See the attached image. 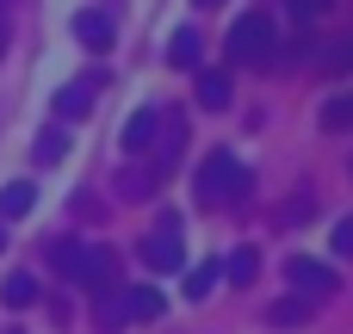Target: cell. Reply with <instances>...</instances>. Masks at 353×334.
Listing matches in <instances>:
<instances>
[{
  "mask_svg": "<svg viewBox=\"0 0 353 334\" xmlns=\"http://www.w3.org/2000/svg\"><path fill=\"white\" fill-rule=\"evenodd\" d=\"M50 267L68 279V285H87V291H118V254L112 248H99V242H81V236H68V242H56L50 248Z\"/></svg>",
  "mask_w": 353,
  "mask_h": 334,
  "instance_id": "cell-1",
  "label": "cell"
},
{
  "mask_svg": "<svg viewBox=\"0 0 353 334\" xmlns=\"http://www.w3.org/2000/svg\"><path fill=\"white\" fill-rule=\"evenodd\" d=\"M248 186H254V174L230 155V149H217V155H205L199 161V205H242L248 198Z\"/></svg>",
  "mask_w": 353,
  "mask_h": 334,
  "instance_id": "cell-2",
  "label": "cell"
},
{
  "mask_svg": "<svg viewBox=\"0 0 353 334\" xmlns=\"http://www.w3.org/2000/svg\"><path fill=\"white\" fill-rule=\"evenodd\" d=\"M273 56H279V25L267 19V6H261V12H242V19L230 25V62L267 68Z\"/></svg>",
  "mask_w": 353,
  "mask_h": 334,
  "instance_id": "cell-3",
  "label": "cell"
},
{
  "mask_svg": "<svg viewBox=\"0 0 353 334\" xmlns=\"http://www.w3.org/2000/svg\"><path fill=\"white\" fill-rule=\"evenodd\" d=\"M285 279H292V291H298L304 304H323V298L341 291L335 267H329V260H310V254H292V260H285Z\"/></svg>",
  "mask_w": 353,
  "mask_h": 334,
  "instance_id": "cell-4",
  "label": "cell"
},
{
  "mask_svg": "<svg viewBox=\"0 0 353 334\" xmlns=\"http://www.w3.org/2000/svg\"><path fill=\"white\" fill-rule=\"evenodd\" d=\"M143 260H149L155 273H180V267H186V248H180V211H168V217L143 236Z\"/></svg>",
  "mask_w": 353,
  "mask_h": 334,
  "instance_id": "cell-5",
  "label": "cell"
},
{
  "mask_svg": "<svg viewBox=\"0 0 353 334\" xmlns=\"http://www.w3.org/2000/svg\"><path fill=\"white\" fill-rule=\"evenodd\" d=\"M149 149H155V161H149V174H155V180H161V174H168V167H174V161H180V149H186V112H168V118H161V130H155V143H149Z\"/></svg>",
  "mask_w": 353,
  "mask_h": 334,
  "instance_id": "cell-6",
  "label": "cell"
},
{
  "mask_svg": "<svg viewBox=\"0 0 353 334\" xmlns=\"http://www.w3.org/2000/svg\"><path fill=\"white\" fill-rule=\"evenodd\" d=\"M99 87H105V74H99V68H93V74H74V81L56 93V118H87V112H93V93H99Z\"/></svg>",
  "mask_w": 353,
  "mask_h": 334,
  "instance_id": "cell-7",
  "label": "cell"
},
{
  "mask_svg": "<svg viewBox=\"0 0 353 334\" xmlns=\"http://www.w3.org/2000/svg\"><path fill=\"white\" fill-rule=\"evenodd\" d=\"M74 37L99 56V50H112L118 43V25H112V12H99V6H87V12H74Z\"/></svg>",
  "mask_w": 353,
  "mask_h": 334,
  "instance_id": "cell-8",
  "label": "cell"
},
{
  "mask_svg": "<svg viewBox=\"0 0 353 334\" xmlns=\"http://www.w3.org/2000/svg\"><path fill=\"white\" fill-rule=\"evenodd\" d=\"M199 62H205V37H199L192 25H180V31H174V43H168V68L199 74Z\"/></svg>",
  "mask_w": 353,
  "mask_h": 334,
  "instance_id": "cell-9",
  "label": "cell"
},
{
  "mask_svg": "<svg viewBox=\"0 0 353 334\" xmlns=\"http://www.w3.org/2000/svg\"><path fill=\"white\" fill-rule=\"evenodd\" d=\"M236 87H230V68H199V105L205 112H230Z\"/></svg>",
  "mask_w": 353,
  "mask_h": 334,
  "instance_id": "cell-10",
  "label": "cell"
},
{
  "mask_svg": "<svg viewBox=\"0 0 353 334\" xmlns=\"http://www.w3.org/2000/svg\"><path fill=\"white\" fill-rule=\"evenodd\" d=\"M155 130H161V112H155V105H143V112H137V118L124 124V136H118V143H124L130 155H143V149L155 143Z\"/></svg>",
  "mask_w": 353,
  "mask_h": 334,
  "instance_id": "cell-11",
  "label": "cell"
},
{
  "mask_svg": "<svg viewBox=\"0 0 353 334\" xmlns=\"http://www.w3.org/2000/svg\"><path fill=\"white\" fill-rule=\"evenodd\" d=\"M37 298H43V291H37L31 273H6V285H0V304H6V310H31Z\"/></svg>",
  "mask_w": 353,
  "mask_h": 334,
  "instance_id": "cell-12",
  "label": "cell"
},
{
  "mask_svg": "<svg viewBox=\"0 0 353 334\" xmlns=\"http://www.w3.org/2000/svg\"><path fill=\"white\" fill-rule=\"evenodd\" d=\"M217 285H223V267H217V260H199V267L186 273V298H192V304H205Z\"/></svg>",
  "mask_w": 353,
  "mask_h": 334,
  "instance_id": "cell-13",
  "label": "cell"
},
{
  "mask_svg": "<svg viewBox=\"0 0 353 334\" xmlns=\"http://www.w3.org/2000/svg\"><path fill=\"white\" fill-rule=\"evenodd\" d=\"M347 68H353V37H335L316 50V74H347Z\"/></svg>",
  "mask_w": 353,
  "mask_h": 334,
  "instance_id": "cell-14",
  "label": "cell"
},
{
  "mask_svg": "<svg viewBox=\"0 0 353 334\" xmlns=\"http://www.w3.org/2000/svg\"><path fill=\"white\" fill-rule=\"evenodd\" d=\"M31 205H37V186L31 180H12L0 192V217H31Z\"/></svg>",
  "mask_w": 353,
  "mask_h": 334,
  "instance_id": "cell-15",
  "label": "cell"
},
{
  "mask_svg": "<svg viewBox=\"0 0 353 334\" xmlns=\"http://www.w3.org/2000/svg\"><path fill=\"white\" fill-rule=\"evenodd\" d=\"M304 217H316V192H310V186H304V192H292V198L279 205V223H285V229H292V223H304Z\"/></svg>",
  "mask_w": 353,
  "mask_h": 334,
  "instance_id": "cell-16",
  "label": "cell"
},
{
  "mask_svg": "<svg viewBox=\"0 0 353 334\" xmlns=\"http://www.w3.org/2000/svg\"><path fill=\"white\" fill-rule=\"evenodd\" d=\"M254 273H261V254L254 248H236L230 267H223V279H236V285H254Z\"/></svg>",
  "mask_w": 353,
  "mask_h": 334,
  "instance_id": "cell-17",
  "label": "cell"
},
{
  "mask_svg": "<svg viewBox=\"0 0 353 334\" xmlns=\"http://www.w3.org/2000/svg\"><path fill=\"white\" fill-rule=\"evenodd\" d=\"M323 124H329V130H353V93L323 99Z\"/></svg>",
  "mask_w": 353,
  "mask_h": 334,
  "instance_id": "cell-18",
  "label": "cell"
},
{
  "mask_svg": "<svg viewBox=\"0 0 353 334\" xmlns=\"http://www.w3.org/2000/svg\"><path fill=\"white\" fill-rule=\"evenodd\" d=\"M62 155H68V130H43L37 136V167H56Z\"/></svg>",
  "mask_w": 353,
  "mask_h": 334,
  "instance_id": "cell-19",
  "label": "cell"
},
{
  "mask_svg": "<svg viewBox=\"0 0 353 334\" xmlns=\"http://www.w3.org/2000/svg\"><path fill=\"white\" fill-rule=\"evenodd\" d=\"M118 192H124V198H149V192H155V174H149V167H130V174H118Z\"/></svg>",
  "mask_w": 353,
  "mask_h": 334,
  "instance_id": "cell-20",
  "label": "cell"
},
{
  "mask_svg": "<svg viewBox=\"0 0 353 334\" xmlns=\"http://www.w3.org/2000/svg\"><path fill=\"white\" fill-rule=\"evenodd\" d=\"M267 316H273V322H304V316H310V304H304V298H279Z\"/></svg>",
  "mask_w": 353,
  "mask_h": 334,
  "instance_id": "cell-21",
  "label": "cell"
},
{
  "mask_svg": "<svg viewBox=\"0 0 353 334\" xmlns=\"http://www.w3.org/2000/svg\"><path fill=\"white\" fill-rule=\"evenodd\" d=\"M329 6H335V0H292V19H298V25H316Z\"/></svg>",
  "mask_w": 353,
  "mask_h": 334,
  "instance_id": "cell-22",
  "label": "cell"
},
{
  "mask_svg": "<svg viewBox=\"0 0 353 334\" xmlns=\"http://www.w3.org/2000/svg\"><path fill=\"white\" fill-rule=\"evenodd\" d=\"M335 254H347V260H353V217L335 223Z\"/></svg>",
  "mask_w": 353,
  "mask_h": 334,
  "instance_id": "cell-23",
  "label": "cell"
},
{
  "mask_svg": "<svg viewBox=\"0 0 353 334\" xmlns=\"http://www.w3.org/2000/svg\"><path fill=\"white\" fill-rule=\"evenodd\" d=\"M0 50H6V0H0Z\"/></svg>",
  "mask_w": 353,
  "mask_h": 334,
  "instance_id": "cell-24",
  "label": "cell"
},
{
  "mask_svg": "<svg viewBox=\"0 0 353 334\" xmlns=\"http://www.w3.org/2000/svg\"><path fill=\"white\" fill-rule=\"evenodd\" d=\"M199 6H223V0H199Z\"/></svg>",
  "mask_w": 353,
  "mask_h": 334,
  "instance_id": "cell-25",
  "label": "cell"
},
{
  "mask_svg": "<svg viewBox=\"0 0 353 334\" xmlns=\"http://www.w3.org/2000/svg\"><path fill=\"white\" fill-rule=\"evenodd\" d=\"M0 248H6V236H0Z\"/></svg>",
  "mask_w": 353,
  "mask_h": 334,
  "instance_id": "cell-26",
  "label": "cell"
}]
</instances>
